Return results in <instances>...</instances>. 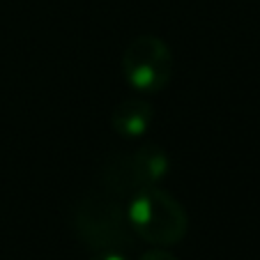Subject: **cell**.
<instances>
[{
    "instance_id": "4",
    "label": "cell",
    "mask_w": 260,
    "mask_h": 260,
    "mask_svg": "<svg viewBox=\"0 0 260 260\" xmlns=\"http://www.w3.org/2000/svg\"><path fill=\"white\" fill-rule=\"evenodd\" d=\"M124 81L138 94L161 92L173 76V53L157 35H141L122 53Z\"/></svg>"
},
{
    "instance_id": "5",
    "label": "cell",
    "mask_w": 260,
    "mask_h": 260,
    "mask_svg": "<svg viewBox=\"0 0 260 260\" xmlns=\"http://www.w3.org/2000/svg\"><path fill=\"white\" fill-rule=\"evenodd\" d=\"M154 122V104L147 97H127L111 113V127L122 138H141Z\"/></svg>"
},
{
    "instance_id": "1",
    "label": "cell",
    "mask_w": 260,
    "mask_h": 260,
    "mask_svg": "<svg viewBox=\"0 0 260 260\" xmlns=\"http://www.w3.org/2000/svg\"><path fill=\"white\" fill-rule=\"evenodd\" d=\"M74 233L90 251H124L134 235L127 219V205L118 196L106 191H92L74 205Z\"/></svg>"
},
{
    "instance_id": "3",
    "label": "cell",
    "mask_w": 260,
    "mask_h": 260,
    "mask_svg": "<svg viewBox=\"0 0 260 260\" xmlns=\"http://www.w3.org/2000/svg\"><path fill=\"white\" fill-rule=\"evenodd\" d=\"M171 171V159L157 145H141L122 154H111L99 166L102 191L129 198L147 187H159Z\"/></svg>"
},
{
    "instance_id": "2",
    "label": "cell",
    "mask_w": 260,
    "mask_h": 260,
    "mask_svg": "<svg viewBox=\"0 0 260 260\" xmlns=\"http://www.w3.org/2000/svg\"><path fill=\"white\" fill-rule=\"evenodd\" d=\"M127 219L134 235L154 246L180 244L189 231L187 210L161 187H147L129 196Z\"/></svg>"
},
{
    "instance_id": "7",
    "label": "cell",
    "mask_w": 260,
    "mask_h": 260,
    "mask_svg": "<svg viewBox=\"0 0 260 260\" xmlns=\"http://www.w3.org/2000/svg\"><path fill=\"white\" fill-rule=\"evenodd\" d=\"M90 260H129L124 251H94Z\"/></svg>"
},
{
    "instance_id": "6",
    "label": "cell",
    "mask_w": 260,
    "mask_h": 260,
    "mask_svg": "<svg viewBox=\"0 0 260 260\" xmlns=\"http://www.w3.org/2000/svg\"><path fill=\"white\" fill-rule=\"evenodd\" d=\"M141 260H180L175 253H171V251H166V249H152V251H147V253H143L141 255Z\"/></svg>"
}]
</instances>
